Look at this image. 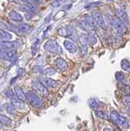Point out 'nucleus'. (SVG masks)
<instances>
[{
	"label": "nucleus",
	"instance_id": "f257e3e1",
	"mask_svg": "<svg viewBox=\"0 0 130 131\" xmlns=\"http://www.w3.org/2000/svg\"><path fill=\"white\" fill-rule=\"evenodd\" d=\"M43 48L44 50H46V51L51 53H54V54L62 53V49L60 47V45L57 43L56 40L52 38L46 41L45 44L43 45Z\"/></svg>",
	"mask_w": 130,
	"mask_h": 131
},
{
	"label": "nucleus",
	"instance_id": "f03ea898",
	"mask_svg": "<svg viewBox=\"0 0 130 131\" xmlns=\"http://www.w3.org/2000/svg\"><path fill=\"white\" fill-rule=\"evenodd\" d=\"M57 33L59 34L61 37H69V38H71L73 41L79 39L76 37V32L75 28L72 26H66L63 27H59L57 29Z\"/></svg>",
	"mask_w": 130,
	"mask_h": 131
},
{
	"label": "nucleus",
	"instance_id": "7ed1b4c3",
	"mask_svg": "<svg viewBox=\"0 0 130 131\" xmlns=\"http://www.w3.org/2000/svg\"><path fill=\"white\" fill-rule=\"evenodd\" d=\"M110 119L112 122L115 124L116 125L123 128H128V122L124 116L120 115L117 111H112L110 112Z\"/></svg>",
	"mask_w": 130,
	"mask_h": 131
},
{
	"label": "nucleus",
	"instance_id": "20e7f679",
	"mask_svg": "<svg viewBox=\"0 0 130 131\" xmlns=\"http://www.w3.org/2000/svg\"><path fill=\"white\" fill-rule=\"evenodd\" d=\"M109 24L110 26L113 27L114 28H115V30L119 34H124L127 31V27L124 23H123L120 20L118 19L117 18H114V17H109Z\"/></svg>",
	"mask_w": 130,
	"mask_h": 131
},
{
	"label": "nucleus",
	"instance_id": "39448f33",
	"mask_svg": "<svg viewBox=\"0 0 130 131\" xmlns=\"http://www.w3.org/2000/svg\"><path fill=\"white\" fill-rule=\"evenodd\" d=\"M27 101L30 103L31 105H32L34 108H41L42 107V101L39 96L33 91H27L26 93Z\"/></svg>",
	"mask_w": 130,
	"mask_h": 131
},
{
	"label": "nucleus",
	"instance_id": "423d86ee",
	"mask_svg": "<svg viewBox=\"0 0 130 131\" xmlns=\"http://www.w3.org/2000/svg\"><path fill=\"white\" fill-rule=\"evenodd\" d=\"M92 17H93V18L94 20L95 23H96V25L100 26L101 28H103V29L106 28L104 17L99 10H94V11L92 12Z\"/></svg>",
	"mask_w": 130,
	"mask_h": 131
},
{
	"label": "nucleus",
	"instance_id": "0eeeda50",
	"mask_svg": "<svg viewBox=\"0 0 130 131\" xmlns=\"http://www.w3.org/2000/svg\"><path fill=\"white\" fill-rule=\"evenodd\" d=\"M32 87L38 95L42 96H46L48 95V91H47L46 87L44 86L40 81H34L32 84Z\"/></svg>",
	"mask_w": 130,
	"mask_h": 131
},
{
	"label": "nucleus",
	"instance_id": "6e6552de",
	"mask_svg": "<svg viewBox=\"0 0 130 131\" xmlns=\"http://www.w3.org/2000/svg\"><path fill=\"white\" fill-rule=\"evenodd\" d=\"M15 50H7L4 48L0 47V59L4 61H12L14 57Z\"/></svg>",
	"mask_w": 130,
	"mask_h": 131
},
{
	"label": "nucleus",
	"instance_id": "1a4fd4ad",
	"mask_svg": "<svg viewBox=\"0 0 130 131\" xmlns=\"http://www.w3.org/2000/svg\"><path fill=\"white\" fill-rule=\"evenodd\" d=\"M40 82L44 86H46L47 88H56L60 85V83L58 81H54L52 79L48 77H41Z\"/></svg>",
	"mask_w": 130,
	"mask_h": 131
},
{
	"label": "nucleus",
	"instance_id": "9d476101",
	"mask_svg": "<svg viewBox=\"0 0 130 131\" xmlns=\"http://www.w3.org/2000/svg\"><path fill=\"white\" fill-rule=\"evenodd\" d=\"M21 45V42L19 41H13V42H0V47L4 48L7 50H16Z\"/></svg>",
	"mask_w": 130,
	"mask_h": 131
},
{
	"label": "nucleus",
	"instance_id": "9b49d317",
	"mask_svg": "<svg viewBox=\"0 0 130 131\" xmlns=\"http://www.w3.org/2000/svg\"><path fill=\"white\" fill-rule=\"evenodd\" d=\"M115 14L117 16V18L119 19L120 21L124 23L125 25L129 23V19H128V16L127 15L126 12H124V10H122L120 8H115Z\"/></svg>",
	"mask_w": 130,
	"mask_h": 131
},
{
	"label": "nucleus",
	"instance_id": "f8f14e48",
	"mask_svg": "<svg viewBox=\"0 0 130 131\" xmlns=\"http://www.w3.org/2000/svg\"><path fill=\"white\" fill-rule=\"evenodd\" d=\"M11 104L14 106L15 109H18V110H24L26 108L24 101L19 100L16 95L11 100Z\"/></svg>",
	"mask_w": 130,
	"mask_h": 131
},
{
	"label": "nucleus",
	"instance_id": "ddd939ff",
	"mask_svg": "<svg viewBox=\"0 0 130 131\" xmlns=\"http://www.w3.org/2000/svg\"><path fill=\"white\" fill-rule=\"evenodd\" d=\"M64 47L67 51H69L70 53H76L78 50V48L76 46V44L71 42V41H69V40H65L64 41Z\"/></svg>",
	"mask_w": 130,
	"mask_h": 131
},
{
	"label": "nucleus",
	"instance_id": "4468645a",
	"mask_svg": "<svg viewBox=\"0 0 130 131\" xmlns=\"http://www.w3.org/2000/svg\"><path fill=\"white\" fill-rule=\"evenodd\" d=\"M55 65H56V67L58 69V70H61V71H64L67 68L66 61L61 57L57 58V59L55 61Z\"/></svg>",
	"mask_w": 130,
	"mask_h": 131
},
{
	"label": "nucleus",
	"instance_id": "2eb2a0df",
	"mask_svg": "<svg viewBox=\"0 0 130 131\" xmlns=\"http://www.w3.org/2000/svg\"><path fill=\"white\" fill-rule=\"evenodd\" d=\"M14 94L15 95L18 97L19 100H21L22 101H25L27 98H26V94L24 92H23L22 90L18 87V86H15L14 87Z\"/></svg>",
	"mask_w": 130,
	"mask_h": 131
},
{
	"label": "nucleus",
	"instance_id": "dca6fc26",
	"mask_svg": "<svg viewBox=\"0 0 130 131\" xmlns=\"http://www.w3.org/2000/svg\"><path fill=\"white\" fill-rule=\"evenodd\" d=\"M8 17H9L10 19L13 20V21H14V22H22V19H23L22 15L20 14V13H17L16 11L10 12L9 14H8Z\"/></svg>",
	"mask_w": 130,
	"mask_h": 131
},
{
	"label": "nucleus",
	"instance_id": "f3484780",
	"mask_svg": "<svg viewBox=\"0 0 130 131\" xmlns=\"http://www.w3.org/2000/svg\"><path fill=\"white\" fill-rule=\"evenodd\" d=\"M0 123H1L3 125L10 126L12 125V119H10L9 117L3 115V114H0Z\"/></svg>",
	"mask_w": 130,
	"mask_h": 131
},
{
	"label": "nucleus",
	"instance_id": "a211bd4d",
	"mask_svg": "<svg viewBox=\"0 0 130 131\" xmlns=\"http://www.w3.org/2000/svg\"><path fill=\"white\" fill-rule=\"evenodd\" d=\"M79 42H80L81 47H87V45L89 43V39H88V35L85 33H81L79 36Z\"/></svg>",
	"mask_w": 130,
	"mask_h": 131
},
{
	"label": "nucleus",
	"instance_id": "6ab92c4d",
	"mask_svg": "<svg viewBox=\"0 0 130 131\" xmlns=\"http://www.w3.org/2000/svg\"><path fill=\"white\" fill-rule=\"evenodd\" d=\"M12 37L13 36L11 33H9L8 32H4V31L0 32V42H7V41H8V40H11Z\"/></svg>",
	"mask_w": 130,
	"mask_h": 131
},
{
	"label": "nucleus",
	"instance_id": "aec40b11",
	"mask_svg": "<svg viewBox=\"0 0 130 131\" xmlns=\"http://www.w3.org/2000/svg\"><path fill=\"white\" fill-rule=\"evenodd\" d=\"M4 107H5L6 111L8 114H10V115H14L16 114V109H15L14 106L11 104V103H7V104L4 105Z\"/></svg>",
	"mask_w": 130,
	"mask_h": 131
},
{
	"label": "nucleus",
	"instance_id": "412c9836",
	"mask_svg": "<svg viewBox=\"0 0 130 131\" xmlns=\"http://www.w3.org/2000/svg\"><path fill=\"white\" fill-rule=\"evenodd\" d=\"M56 69L52 68V67H47L45 69H42V74L44 75H54L56 74Z\"/></svg>",
	"mask_w": 130,
	"mask_h": 131
},
{
	"label": "nucleus",
	"instance_id": "4be33fe9",
	"mask_svg": "<svg viewBox=\"0 0 130 131\" xmlns=\"http://www.w3.org/2000/svg\"><path fill=\"white\" fill-rule=\"evenodd\" d=\"M121 67L123 70H124L125 71L130 72V62L128 60L124 59L121 61Z\"/></svg>",
	"mask_w": 130,
	"mask_h": 131
},
{
	"label": "nucleus",
	"instance_id": "5701e85b",
	"mask_svg": "<svg viewBox=\"0 0 130 131\" xmlns=\"http://www.w3.org/2000/svg\"><path fill=\"white\" fill-rule=\"evenodd\" d=\"M0 29L4 31V32H7V31L11 30V25L8 24V23H7L4 21L0 20Z\"/></svg>",
	"mask_w": 130,
	"mask_h": 131
},
{
	"label": "nucleus",
	"instance_id": "b1692460",
	"mask_svg": "<svg viewBox=\"0 0 130 131\" xmlns=\"http://www.w3.org/2000/svg\"><path fill=\"white\" fill-rule=\"evenodd\" d=\"M89 105L93 110H96L99 107V101L94 98H92L89 101Z\"/></svg>",
	"mask_w": 130,
	"mask_h": 131
},
{
	"label": "nucleus",
	"instance_id": "393cba45",
	"mask_svg": "<svg viewBox=\"0 0 130 131\" xmlns=\"http://www.w3.org/2000/svg\"><path fill=\"white\" fill-rule=\"evenodd\" d=\"M88 39H89V42H90L91 45H94L97 42V39L94 36V33H91L88 35Z\"/></svg>",
	"mask_w": 130,
	"mask_h": 131
},
{
	"label": "nucleus",
	"instance_id": "a878e982",
	"mask_svg": "<svg viewBox=\"0 0 130 131\" xmlns=\"http://www.w3.org/2000/svg\"><path fill=\"white\" fill-rule=\"evenodd\" d=\"M39 43H40V40H36L35 42H33L32 44V53L34 55L36 52H37V48H38L39 47Z\"/></svg>",
	"mask_w": 130,
	"mask_h": 131
},
{
	"label": "nucleus",
	"instance_id": "bb28decb",
	"mask_svg": "<svg viewBox=\"0 0 130 131\" xmlns=\"http://www.w3.org/2000/svg\"><path fill=\"white\" fill-rule=\"evenodd\" d=\"M115 78H116V80H117V81L119 82H124L125 80L124 75H123V73H121V72H117V73L115 74Z\"/></svg>",
	"mask_w": 130,
	"mask_h": 131
},
{
	"label": "nucleus",
	"instance_id": "cd10ccee",
	"mask_svg": "<svg viewBox=\"0 0 130 131\" xmlns=\"http://www.w3.org/2000/svg\"><path fill=\"white\" fill-rule=\"evenodd\" d=\"M4 94L6 95L7 97L9 98L10 100H12V99L15 96L14 92H13V91H12V90H10V89H8V90H7V91H5Z\"/></svg>",
	"mask_w": 130,
	"mask_h": 131
},
{
	"label": "nucleus",
	"instance_id": "c85d7f7f",
	"mask_svg": "<svg viewBox=\"0 0 130 131\" xmlns=\"http://www.w3.org/2000/svg\"><path fill=\"white\" fill-rule=\"evenodd\" d=\"M95 114L98 117H100L101 119H106V115L105 113L103 111H100V110H98V111H95Z\"/></svg>",
	"mask_w": 130,
	"mask_h": 131
},
{
	"label": "nucleus",
	"instance_id": "c756f323",
	"mask_svg": "<svg viewBox=\"0 0 130 131\" xmlns=\"http://www.w3.org/2000/svg\"><path fill=\"white\" fill-rule=\"evenodd\" d=\"M32 71H33V72H35V73H38V72H41V73H42V69L40 67H38V66H37V67H34L32 68Z\"/></svg>",
	"mask_w": 130,
	"mask_h": 131
},
{
	"label": "nucleus",
	"instance_id": "7c9ffc66",
	"mask_svg": "<svg viewBox=\"0 0 130 131\" xmlns=\"http://www.w3.org/2000/svg\"><path fill=\"white\" fill-rule=\"evenodd\" d=\"M87 50H88V47H82L80 48V54L81 55H85L87 52Z\"/></svg>",
	"mask_w": 130,
	"mask_h": 131
},
{
	"label": "nucleus",
	"instance_id": "2f4dec72",
	"mask_svg": "<svg viewBox=\"0 0 130 131\" xmlns=\"http://www.w3.org/2000/svg\"><path fill=\"white\" fill-rule=\"evenodd\" d=\"M124 101V103L126 105H128V106H130V97H129V96H126Z\"/></svg>",
	"mask_w": 130,
	"mask_h": 131
},
{
	"label": "nucleus",
	"instance_id": "473e14b6",
	"mask_svg": "<svg viewBox=\"0 0 130 131\" xmlns=\"http://www.w3.org/2000/svg\"><path fill=\"white\" fill-rule=\"evenodd\" d=\"M24 73H25V71H24V70H23V69H22V68L18 69V75H24Z\"/></svg>",
	"mask_w": 130,
	"mask_h": 131
},
{
	"label": "nucleus",
	"instance_id": "72a5a7b5",
	"mask_svg": "<svg viewBox=\"0 0 130 131\" xmlns=\"http://www.w3.org/2000/svg\"><path fill=\"white\" fill-rule=\"evenodd\" d=\"M32 15H33V14H32V13H26V15H25V18H26L27 20H29V19L32 17Z\"/></svg>",
	"mask_w": 130,
	"mask_h": 131
},
{
	"label": "nucleus",
	"instance_id": "f704fd0d",
	"mask_svg": "<svg viewBox=\"0 0 130 131\" xmlns=\"http://www.w3.org/2000/svg\"><path fill=\"white\" fill-rule=\"evenodd\" d=\"M60 5V3H58V1H53L52 3V6L53 7H58Z\"/></svg>",
	"mask_w": 130,
	"mask_h": 131
},
{
	"label": "nucleus",
	"instance_id": "c9c22d12",
	"mask_svg": "<svg viewBox=\"0 0 130 131\" xmlns=\"http://www.w3.org/2000/svg\"><path fill=\"white\" fill-rule=\"evenodd\" d=\"M126 95H127V96H129L130 97V87H128V88H126Z\"/></svg>",
	"mask_w": 130,
	"mask_h": 131
},
{
	"label": "nucleus",
	"instance_id": "e433bc0d",
	"mask_svg": "<svg viewBox=\"0 0 130 131\" xmlns=\"http://www.w3.org/2000/svg\"><path fill=\"white\" fill-rule=\"evenodd\" d=\"M127 115L130 117V108L128 109V110H127Z\"/></svg>",
	"mask_w": 130,
	"mask_h": 131
},
{
	"label": "nucleus",
	"instance_id": "4c0bfd02",
	"mask_svg": "<svg viewBox=\"0 0 130 131\" xmlns=\"http://www.w3.org/2000/svg\"><path fill=\"white\" fill-rule=\"evenodd\" d=\"M104 131H112L110 129H104Z\"/></svg>",
	"mask_w": 130,
	"mask_h": 131
},
{
	"label": "nucleus",
	"instance_id": "58836bf2",
	"mask_svg": "<svg viewBox=\"0 0 130 131\" xmlns=\"http://www.w3.org/2000/svg\"><path fill=\"white\" fill-rule=\"evenodd\" d=\"M3 125H2L1 123H0V129H3Z\"/></svg>",
	"mask_w": 130,
	"mask_h": 131
},
{
	"label": "nucleus",
	"instance_id": "ea45409f",
	"mask_svg": "<svg viewBox=\"0 0 130 131\" xmlns=\"http://www.w3.org/2000/svg\"><path fill=\"white\" fill-rule=\"evenodd\" d=\"M114 131H121V130L119 129H114Z\"/></svg>",
	"mask_w": 130,
	"mask_h": 131
}]
</instances>
